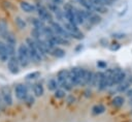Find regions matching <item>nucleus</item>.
I'll return each instance as SVG.
<instances>
[{"label":"nucleus","mask_w":132,"mask_h":122,"mask_svg":"<svg viewBox=\"0 0 132 122\" xmlns=\"http://www.w3.org/2000/svg\"><path fill=\"white\" fill-rule=\"evenodd\" d=\"M126 95L128 97H132V88H129L128 90H126Z\"/></svg>","instance_id":"nucleus-28"},{"label":"nucleus","mask_w":132,"mask_h":122,"mask_svg":"<svg viewBox=\"0 0 132 122\" xmlns=\"http://www.w3.org/2000/svg\"><path fill=\"white\" fill-rule=\"evenodd\" d=\"M7 67L11 73H18L20 71V64L18 61V58L15 56H11L7 60Z\"/></svg>","instance_id":"nucleus-7"},{"label":"nucleus","mask_w":132,"mask_h":122,"mask_svg":"<svg viewBox=\"0 0 132 122\" xmlns=\"http://www.w3.org/2000/svg\"><path fill=\"white\" fill-rule=\"evenodd\" d=\"M6 45V50H7V54L9 57L11 56H15V49H14V44H11V43H5Z\"/></svg>","instance_id":"nucleus-22"},{"label":"nucleus","mask_w":132,"mask_h":122,"mask_svg":"<svg viewBox=\"0 0 132 122\" xmlns=\"http://www.w3.org/2000/svg\"><path fill=\"white\" fill-rule=\"evenodd\" d=\"M31 23L34 26V28H37V29H42L44 27V22L42 20H40V19L32 18L31 19Z\"/></svg>","instance_id":"nucleus-15"},{"label":"nucleus","mask_w":132,"mask_h":122,"mask_svg":"<svg viewBox=\"0 0 132 122\" xmlns=\"http://www.w3.org/2000/svg\"><path fill=\"white\" fill-rule=\"evenodd\" d=\"M124 102H125V99L122 96H116L112 99V105H114L116 108H121L124 104Z\"/></svg>","instance_id":"nucleus-17"},{"label":"nucleus","mask_w":132,"mask_h":122,"mask_svg":"<svg viewBox=\"0 0 132 122\" xmlns=\"http://www.w3.org/2000/svg\"><path fill=\"white\" fill-rule=\"evenodd\" d=\"M39 75H40V72H38V71H34V72H31V73L27 74L26 79H27V80H34V79H37Z\"/></svg>","instance_id":"nucleus-25"},{"label":"nucleus","mask_w":132,"mask_h":122,"mask_svg":"<svg viewBox=\"0 0 132 122\" xmlns=\"http://www.w3.org/2000/svg\"><path fill=\"white\" fill-rule=\"evenodd\" d=\"M57 81L59 82V85L69 81V70L67 69H61L57 74Z\"/></svg>","instance_id":"nucleus-8"},{"label":"nucleus","mask_w":132,"mask_h":122,"mask_svg":"<svg viewBox=\"0 0 132 122\" xmlns=\"http://www.w3.org/2000/svg\"><path fill=\"white\" fill-rule=\"evenodd\" d=\"M65 95H66V92L64 89L58 88L57 90H55V97L56 98H63V97H65Z\"/></svg>","instance_id":"nucleus-23"},{"label":"nucleus","mask_w":132,"mask_h":122,"mask_svg":"<svg viewBox=\"0 0 132 122\" xmlns=\"http://www.w3.org/2000/svg\"><path fill=\"white\" fill-rule=\"evenodd\" d=\"M89 22L91 23V24H98V23H100L101 22V18H100V16H98V14H96V13H93L92 12V14L89 17Z\"/></svg>","instance_id":"nucleus-20"},{"label":"nucleus","mask_w":132,"mask_h":122,"mask_svg":"<svg viewBox=\"0 0 132 122\" xmlns=\"http://www.w3.org/2000/svg\"><path fill=\"white\" fill-rule=\"evenodd\" d=\"M25 101L27 102V104H28V105H31V104H33V102H34V98H33L31 95H28V96L26 97Z\"/></svg>","instance_id":"nucleus-26"},{"label":"nucleus","mask_w":132,"mask_h":122,"mask_svg":"<svg viewBox=\"0 0 132 122\" xmlns=\"http://www.w3.org/2000/svg\"><path fill=\"white\" fill-rule=\"evenodd\" d=\"M8 32V29H7V24L5 23L4 20H0V36L4 37V35Z\"/></svg>","instance_id":"nucleus-18"},{"label":"nucleus","mask_w":132,"mask_h":122,"mask_svg":"<svg viewBox=\"0 0 132 122\" xmlns=\"http://www.w3.org/2000/svg\"><path fill=\"white\" fill-rule=\"evenodd\" d=\"M0 96L6 105L12 104V95H11V91H10L9 87H7V86L2 87L0 90Z\"/></svg>","instance_id":"nucleus-5"},{"label":"nucleus","mask_w":132,"mask_h":122,"mask_svg":"<svg viewBox=\"0 0 132 122\" xmlns=\"http://www.w3.org/2000/svg\"><path fill=\"white\" fill-rule=\"evenodd\" d=\"M9 56L7 54V50H6V45L3 41H0V60L3 62H7Z\"/></svg>","instance_id":"nucleus-10"},{"label":"nucleus","mask_w":132,"mask_h":122,"mask_svg":"<svg viewBox=\"0 0 132 122\" xmlns=\"http://www.w3.org/2000/svg\"><path fill=\"white\" fill-rule=\"evenodd\" d=\"M129 104H130V105H132V97H131V98H130V100H129Z\"/></svg>","instance_id":"nucleus-30"},{"label":"nucleus","mask_w":132,"mask_h":122,"mask_svg":"<svg viewBox=\"0 0 132 122\" xmlns=\"http://www.w3.org/2000/svg\"><path fill=\"white\" fill-rule=\"evenodd\" d=\"M33 93L35 96L37 97H40L43 95L44 93V89H43V86L40 84V83H36L33 85Z\"/></svg>","instance_id":"nucleus-12"},{"label":"nucleus","mask_w":132,"mask_h":122,"mask_svg":"<svg viewBox=\"0 0 132 122\" xmlns=\"http://www.w3.org/2000/svg\"><path fill=\"white\" fill-rule=\"evenodd\" d=\"M97 66L100 67V68H105L106 67V63L103 62V61H98L97 62Z\"/></svg>","instance_id":"nucleus-27"},{"label":"nucleus","mask_w":132,"mask_h":122,"mask_svg":"<svg viewBox=\"0 0 132 122\" xmlns=\"http://www.w3.org/2000/svg\"><path fill=\"white\" fill-rule=\"evenodd\" d=\"M16 58H18V61H19V64L20 66H28V64L30 63V55H29V51H28V48L26 44L22 43L20 44L19 49H18V55H16Z\"/></svg>","instance_id":"nucleus-2"},{"label":"nucleus","mask_w":132,"mask_h":122,"mask_svg":"<svg viewBox=\"0 0 132 122\" xmlns=\"http://www.w3.org/2000/svg\"><path fill=\"white\" fill-rule=\"evenodd\" d=\"M35 7H36V11H37L40 20H42L43 22H45V21H47L50 23L53 22V17H52V13L48 11V9H46L42 5H37Z\"/></svg>","instance_id":"nucleus-3"},{"label":"nucleus","mask_w":132,"mask_h":122,"mask_svg":"<svg viewBox=\"0 0 132 122\" xmlns=\"http://www.w3.org/2000/svg\"><path fill=\"white\" fill-rule=\"evenodd\" d=\"M51 53H52L55 57H57V58H62V57L65 56V51H64L63 49H61V48H58V47L53 48L52 51H51Z\"/></svg>","instance_id":"nucleus-14"},{"label":"nucleus","mask_w":132,"mask_h":122,"mask_svg":"<svg viewBox=\"0 0 132 122\" xmlns=\"http://www.w3.org/2000/svg\"><path fill=\"white\" fill-rule=\"evenodd\" d=\"M97 87L100 91L106 89L107 87V83H106V79H105V74L104 72H99L98 73V83H97Z\"/></svg>","instance_id":"nucleus-9"},{"label":"nucleus","mask_w":132,"mask_h":122,"mask_svg":"<svg viewBox=\"0 0 132 122\" xmlns=\"http://www.w3.org/2000/svg\"><path fill=\"white\" fill-rule=\"evenodd\" d=\"M90 5H91L92 11H97L100 13H105L107 11V8L104 5H101V4H90Z\"/></svg>","instance_id":"nucleus-13"},{"label":"nucleus","mask_w":132,"mask_h":122,"mask_svg":"<svg viewBox=\"0 0 132 122\" xmlns=\"http://www.w3.org/2000/svg\"><path fill=\"white\" fill-rule=\"evenodd\" d=\"M53 3H55V4H57V5H59V4H62L63 2H64V0H51Z\"/></svg>","instance_id":"nucleus-29"},{"label":"nucleus","mask_w":132,"mask_h":122,"mask_svg":"<svg viewBox=\"0 0 132 122\" xmlns=\"http://www.w3.org/2000/svg\"><path fill=\"white\" fill-rule=\"evenodd\" d=\"M47 7H48V11H50V12L52 11V12H54V13H56L57 11H59V10H60V8H59V6H58L57 4H55V3H53V2H52V3H50Z\"/></svg>","instance_id":"nucleus-24"},{"label":"nucleus","mask_w":132,"mask_h":122,"mask_svg":"<svg viewBox=\"0 0 132 122\" xmlns=\"http://www.w3.org/2000/svg\"><path fill=\"white\" fill-rule=\"evenodd\" d=\"M21 8L25 11V12H33V11H36V7L35 5L27 2V1H22L21 4H20Z\"/></svg>","instance_id":"nucleus-11"},{"label":"nucleus","mask_w":132,"mask_h":122,"mask_svg":"<svg viewBox=\"0 0 132 122\" xmlns=\"http://www.w3.org/2000/svg\"><path fill=\"white\" fill-rule=\"evenodd\" d=\"M47 88L52 91H55L59 88V82L55 79H51L48 82H47Z\"/></svg>","instance_id":"nucleus-16"},{"label":"nucleus","mask_w":132,"mask_h":122,"mask_svg":"<svg viewBox=\"0 0 132 122\" xmlns=\"http://www.w3.org/2000/svg\"><path fill=\"white\" fill-rule=\"evenodd\" d=\"M26 45L28 48L29 51V55H30V59L35 61V62H40L42 60V55L40 54L39 50L36 47L35 40L33 38H27L26 40Z\"/></svg>","instance_id":"nucleus-1"},{"label":"nucleus","mask_w":132,"mask_h":122,"mask_svg":"<svg viewBox=\"0 0 132 122\" xmlns=\"http://www.w3.org/2000/svg\"><path fill=\"white\" fill-rule=\"evenodd\" d=\"M104 111H105V108H104L102 104H96V105H94L93 109H92V113H93L94 115L102 114Z\"/></svg>","instance_id":"nucleus-19"},{"label":"nucleus","mask_w":132,"mask_h":122,"mask_svg":"<svg viewBox=\"0 0 132 122\" xmlns=\"http://www.w3.org/2000/svg\"><path fill=\"white\" fill-rule=\"evenodd\" d=\"M14 22H15L18 28H20V29H25V28H26V25H27V24H26L25 20L22 19L21 17H16V18L14 19Z\"/></svg>","instance_id":"nucleus-21"},{"label":"nucleus","mask_w":132,"mask_h":122,"mask_svg":"<svg viewBox=\"0 0 132 122\" xmlns=\"http://www.w3.org/2000/svg\"><path fill=\"white\" fill-rule=\"evenodd\" d=\"M112 71H113V77H112V83H113V85H119L124 80H126V72L123 69L116 68V69H112Z\"/></svg>","instance_id":"nucleus-6"},{"label":"nucleus","mask_w":132,"mask_h":122,"mask_svg":"<svg viewBox=\"0 0 132 122\" xmlns=\"http://www.w3.org/2000/svg\"><path fill=\"white\" fill-rule=\"evenodd\" d=\"M14 93H15V97L18 99H20V100H25L26 97L29 95L28 94V88L24 84H18V85H15Z\"/></svg>","instance_id":"nucleus-4"}]
</instances>
